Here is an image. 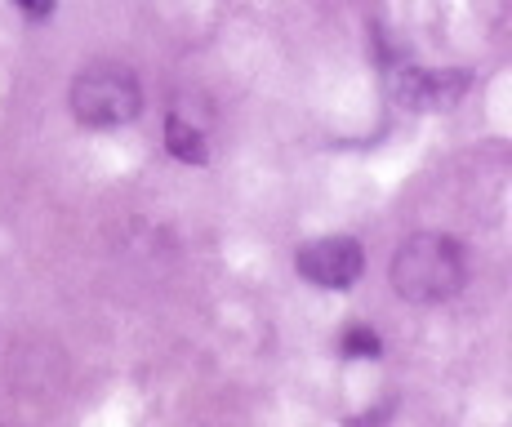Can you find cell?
<instances>
[{"label": "cell", "mask_w": 512, "mask_h": 427, "mask_svg": "<svg viewBox=\"0 0 512 427\" xmlns=\"http://www.w3.org/2000/svg\"><path fill=\"white\" fill-rule=\"evenodd\" d=\"M468 258L464 245L446 232H415L392 258V290L406 303H446L464 290Z\"/></svg>", "instance_id": "obj_1"}, {"label": "cell", "mask_w": 512, "mask_h": 427, "mask_svg": "<svg viewBox=\"0 0 512 427\" xmlns=\"http://www.w3.org/2000/svg\"><path fill=\"white\" fill-rule=\"evenodd\" d=\"M143 107L139 81L130 76V67H90L76 76L72 85V112L81 125L90 129H112L134 121Z\"/></svg>", "instance_id": "obj_2"}, {"label": "cell", "mask_w": 512, "mask_h": 427, "mask_svg": "<svg viewBox=\"0 0 512 427\" xmlns=\"http://www.w3.org/2000/svg\"><path fill=\"white\" fill-rule=\"evenodd\" d=\"M294 267L321 290H352L357 276L366 272V254L352 236H321V241H308L294 254Z\"/></svg>", "instance_id": "obj_3"}, {"label": "cell", "mask_w": 512, "mask_h": 427, "mask_svg": "<svg viewBox=\"0 0 512 427\" xmlns=\"http://www.w3.org/2000/svg\"><path fill=\"white\" fill-rule=\"evenodd\" d=\"M468 89L464 72H423V67H406V72L392 76V94L401 98L415 112H441V107H455Z\"/></svg>", "instance_id": "obj_4"}, {"label": "cell", "mask_w": 512, "mask_h": 427, "mask_svg": "<svg viewBox=\"0 0 512 427\" xmlns=\"http://www.w3.org/2000/svg\"><path fill=\"white\" fill-rule=\"evenodd\" d=\"M165 147H170V156L183 165H205V156H210L205 134L196 125H187L183 116H170V121H165Z\"/></svg>", "instance_id": "obj_5"}, {"label": "cell", "mask_w": 512, "mask_h": 427, "mask_svg": "<svg viewBox=\"0 0 512 427\" xmlns=\"http://www.w3.org/2000/svg\"><path fill=\"white\" fill-rule=\"evenodd\" d=\"M379 352H383L379 334L366 330V325H352V330L343 334V356H352V361H374Z\"/></svg>", "instance_id": "obj_6"}, {"label": "cell", "mask_w": 512, "mask_h": 427, "mask_svg": "<svg viewBox=\"0 0 512 427\" xmlns=\"http://www.w3.org/2000/svg\"><path fill=\"white\" fill-rule=\"evenodd\" d=\"M18 5H23L27 14H32V18H45L49 9H54V0H18Z\"/></svg>", "instance_id": "obj_7"}]
</instances>
